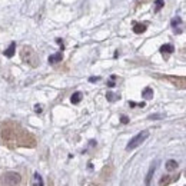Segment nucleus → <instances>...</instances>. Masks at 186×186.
<instances>
[{
  "label": "nucleus",
  "mask_w": 186,
  "mask_h": 186,
  "mask_svg": "<svg viewBox=\"0 0 186 186\" xmlns=\"http://www.w3.org/2000/svg\"><path fill=\"white\" fill-rule=\"evenodd\" d=\"M163 118V115H150L149 116V119H160Z\"/></svg>",
  "instance_id": "6ab92c4d"
},
{
  "label": "nucleus",
  "mask_w": 186,
  "mask_h": 186,
  "mask_svg": "<svg viewBox=\"0 0 186 186\" xmlns=\"http://www.w3.org/2000/svg\"><path fill=\"white\" fill-rule=\"evenodd\" d=\"M160 79L169 82L175 88L186 89V76H160Z\"/></svg>",
  "instance_id": "39448f33"
},
{
  "label": "nucleus",
  "mask_w": 186,
  "mask_h": 186,
  "mask_svg": "<svg viewBox=\"0 0 186 186\" xmlns=\"http://www.w3.org/2000/svg\"><path fill=\"white\" fill-rule=\"evenodd\" d=\"M89 186H100V185H98V183H90Z\"/></svg>",
  "instance_id": "5701e85b"
},
{
  "label": "nucleus",
  "mask_w": 186,
  "mask_h": 186,
  "mask_svg": "<svg viewBox=\"0 0 186 186\" xmlns=\"http://www.w3.org/2000/svg\"><path fill=\"white\" fill-rule=\"evenodd\" d=\"M20 185H22L20 173L9 170V172H4L0 176V186H20Z\"/></svg>",
  "instance_id": "7ed1b4c3"
},
{
  "label": "nucleus",
  "mask_w": 186,
  "mask_h": 186,
  "mask_svg": "<svg viewBox=\"0 0 186 186\" xmlns=\"http://www.w3.org/2000/svg\"><path fill=\"white\" fill-rule=\"evenodd\" d=\"M20 58L24 63H27L29 66H32V68H37V66H39V56H37V53L34 52V49L30 48V46H23V48H22Z\"/></svg>",
  "instance_id": "f03ea898"
},
{
  "label": "nucleus",
  "mask_w": 186,
  "mask_h": 186,
  "mask_svg": "<svg viewBox=\"0 0 186 186\" xmlns=\"http://www.w3.org/2000/svg\"><path fill=\"white\" fill-rule=\"evenodd\" d=\"M42 110H43V108H42L40 105H36V106H34V112H36V113H40Z\"/></svg>",
  "instance_id": "a211bd4d"
},
{
  "label": "nucleus",
  "mask_w": 186,
  "mask_h": 186,
  "mask_svg": "<svg viewBox=\"0 0 186 186\" xmlns=\"http://www.w3.org/2000/svg\"><path fill=\"white\" fill-rule=\"evenodd\" d=\"M99 78H90V82H98Z\"/></svg>",
  "instance_id": "4be33fe9"
},
{
  "label": "nucleus",
  "mask_w": 186,
  "mask_h": 186,
  "mask_svg": "<svg viewBox=\"0 0 186 186\" xmlns=\"http://www.w3.org/2000/svg\"><path fill=\"white\" fill-rule=\"evenodd\" d=\"M106 98H108V100H110V102H113V100H116V99H119L116 95H113V93H108L106 95Z\"/></svg>",
  "instance_id": "dca6fc26"
},
{
  "label": "nucleus",
  "mask_w": 186,
  "mask_h": 186,
  "mask_svg": "<svg viewBox=\"0 0 186 186\" xmlns=\"http://www.w3.org/2000/svg\"><path fill=\"white\" fill-rule=\"evenodd\" d=\"M62 59H63V53L59 52V53H54L52 56H49V63H52V64L59 63V62H62Z\"/></svg>",
  "instance_id": "0eeeda50"
},
{
  "label": "nucleus",
  "mask_w": 186,
  "mask_h": 186,
  "mask_svg": "<svg viewBox=\"0 0 186 186\" xmlns=\"http://www.w3.org/2000/svg\"><path fill=\"white\" fill-rule=\"evenodd\" d=\"M155 168L156 166H152V168L149 169L148 175H146V178H145V186H150V182H152V179H153V173H155Z\"/></svg>",
  "instance_id": "1a4fd4ad"
},
{
  "label": "nucleus",
  "mask_w": 186,
  "mask_h": 186,
  "mask_svg": "<svg viewBox=\"0 0 186 186\" xmlns=\"http://www.w3.org/2000/svg\"><path fill=\"white\" fill-rule=\"evenodd\" d=\"M148 138H149V132H148V130H142V132H139L138 135L133 136V138L130 139V142L128 143L126 149H128V150H132V149L138 148V146L142 145V143L145 142Z\"/></svg>",
  "instance_id": "20e7f679"
},
{
  "label": "nucleus",
  "mask_w": 186,
  "mask_h": 186,
  "mask_svg": "<svg viewBox=\"0 0 186 186\" xmlns=\"http://www.w3.org/2000/svg\"><path fill=\"white\" fill-rule=\"evenodd\" d=\"M32 186H43V179H42V176L39 175V173H34Z\"/></svg>",
  "instance_id": "ddd939ff"
},
{
  "label": "nucleus",
  "mask_w": 186,
  "mask_h": 186,
  "mask_svg": "<svg viewBox=\"0 0 186 186\" xmlns=\"http://www.w3.org/2000/svg\"><path fill=\"white\" fill-rule=\"evenodd\" d=\"M0 142L10 149L34 148L36 138L24 128H22L19 123L7 120L0 125Z\"/></svg>",
  "instance_id": "f257e3e1"
},
{
  "label": "nucleus",
  "mask_w": 186,
  "mask_h": 186,
  "mask_svg": "<svg viewBox=\"0 0 186 186\" xmlns=\"http://www.w3.org/2000/svg\"><path fill=\"white\" fill-rule=\"evenodd\" d=\"M173 50H175V48H173L172 44H163V46H160V53L163 54V58H168L170 53H173Z\"/></svg>",
  "instance_id": "423d86ee"
},
{
  "label": "nucleus",
  "mask_w": 186,
  "mask_h": 186,
  "mask_svg": "<svg viewBox=\"0 0 186 186\" xmlns=\"http://www.w3.org/2000/svg\"><path fill=\"white\" fill-rule=\"evenodd\" d=\"M150 0H138V4H143V3H148Z\"/></svg>",
  "instance_id": "412c9836"
},
{
  "label": "nucleus",
  "mask_w": 186,
  "mask_h": 186,
  "mask_svg": "<svg viewBox=\"0 0 186 186\" xmlns=\"http://www.w3.org/2000/svg\"><path fill=\"white\" fill-rule=\"evenodd\" d=\"M120 120H122V123H129V118H128V116H122Z\"/></svg>",
  "instance_id": "aec40b11"
},
{
  "label": "nucleus",
  "mask_w": 186,
  "mask_h": 186,
  "mask_svg": "<svg viewBox=\"0 0 186 186\" xmlns=\"http://www.w3.org/2000/svg\"><path fill=\"white\" fill-rule=\"evenodd\" d=\"M14 50H16V43H14V42H12L10 46H9V48L4 50V56H6V58H13Z\"/></svg>",
  "instance_id": "9d476101"
},
{
  "label": "nucleus",
  "mask_w": 186,
  "mask_h": 186,
  "mask_svg": "<svg viewBox=\"0 0 186 186\" xmlns=\"http://www.w3.org/2000/svg\"><path fill=\"white\" fill-rule=\"evenodd\" d=\"M165 166H166V169H168V170H175L176 168H179V165H178V162H176V160H173V159L166 160Z\"/></svg>",
  "instance_id": "f8f14e48"
},
{
  "label": "nucleus",
  "mask_w": 186,
  "mask_h": 186,
  "mask_svg": "<svg viewBox=\"0 0 186 186\" xmlns=\"http://www.w3.org/2000/svg\"><path fill=\"white\" fill-rule=\"evenodd\" d=\"M163 6H165V0H156V3H155V12H159Z\"/></svg>",
  "instance_id": "2eb2a0df"
},
{
  "label": "nucleus",
  "mask_w": 186,
  "mask_h": 186,
  "mask_svg": "<svg viewBox=\"0 0 186 186\" xmlns=\"http://www.w3.org/2000/svg\"><path fill=\"white\" fill-rule=\"evenodd\" d=\"M82 98H83V95H82V92H76V93H73L70 98V102L73 103V105H78V103H80Z\"/></svg>",
  "instance_id": "9b49d317"
},
{
  "label": "nucleus",
  "mask_w": 186,
  "mask_h": 186,
  "mask_svg": "<svg viewBox=\"0 0 186 186\" xmlns=\"http://www.w3.org/2000/svg\"><path fill=\"white\" fill-rule=\"evenodd\" d=\"M180 22H182V20H180L179 17H175V19L172 20V26H173V27H176V24H179Z\"/></svg>",
  "instance_id": "f3484780"
},
{
  "label": "nucleus",
  "mask_w": 186,
  "mask_h": 186,
  "mask_svg": "<svg viewBox=\"0 0 186 186\" xmlns=\"http://www.w3.org/2000/svg\"><path fill=\"white\" fill-rule=\"evenodd\" d=\"M142 96H143L145 99H152V98H153V90H152L150 88H146L145 90H143Z\"/></svg>",
  "instance_id": "4468645a"
},
{
  "label": "nucleus",
  "mask_w": 186,
  "mask_h": 186,
  "mask_svg": "<svg viewBox=\"0 0 186 186\" xmlns=\"http://www.w3.org/2000/svg\"><path fill=\"white\" fill-rule=\"evenodd\" d=\"M145 30H146V24L145 23H138V22H135V23H133V32H135L136 34L143 33Z\"/></svg>",
  "instance_id": "6e6552de"
}]
</instances>
